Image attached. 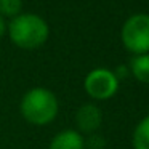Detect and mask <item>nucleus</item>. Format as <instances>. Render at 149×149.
Here are the masks:
<instances>
[{
  "label": "nucleus",
  "instance_id": "obj_5",
  "mask_svg": "<svg viewBox=\"0 0 149 149\" xmlns=\"http://www.w3.org/2000/svg\"><path fill=\"white\" fill-rule=\"evenodd\" d=\"M103 122V112L93 103H87L80 106L75 114V123H77V132L82 133H95L101 127Z\"/></svg>",
  "mask_w": 149,
  "mask_h": 149
},
{
  "label": "nucleus",
  "instance_id": "obj_1",
  "mask_svg": "<svg viewBox=\"0 0 149 149\" xmlns=\"http://www.w3.org/2000/svg\"><path fill=\"white\" fill-rule=\"evenodd\" d=\"M7 31L10 40L23 50L40 48L50 36L47 21L34 13H19L18 16L11 18Z\"/></svg>",
  "mask_w": 149,
  "mask_h": 149
},
{
  "label": "nucleus",
  "instance_id": "obj_4",
  "mask_svg": "<svg viewBox=\"0 0 149 149\" xmlns=\"http://www.w3.org/2000/svg\"><path fill=\"white\" fill-rule=\"evenodd\" d=\"M84 88L88 96L98 101H104L112 98L119 90V79L114 71L106 68H96L87 74L84 80Z\"/></svg>",
  "mask_w": 149,
  "mask_h": 149
},
{
  "label": "nucleus",
  "instance_id": "obj_3",
  "mask_svg": "<svg viewBox=\"0 0 149 149\" xmlns=\"http://www.w3.org/2000/svg\"><path fill=\"white\" fill-rule=\"evenodd\" d=\"M122 43L133 55L149 53V15L138 13L130 16L122 26Z\"/></svg>",
  "mask_w": 149,
  "mask_h": 149
},
{
  "label": "nucleus",
  "instance_id": "obj_10",
  "mask_svg": "<svg viewBox=\"0 0 149 149\" xmlns=\"http://www.w3.org/2000/svg\"><path fill=\"white\" fill-rule=\"evenodd\" d=\"M114 74H116V77L120 80V79H123L127 74H128V69H127V66H119V68L114 71Z\"/></svg>",
  "mask_w": 149,
  "mask_h": 149
},
{
  "label": "nucleus",
  "instance_id": "obj_11",
  "mask_svg": "<svg viewBox=\"0 0 149 149\" xmlns=\"http://www.w3.org/2000/svg\"><path fill=\"white\" fill-rule=\"evenodd\" d=\"M5 32H7V24H5V19L2 16H0V39L5 36Z\"/></svg>",
  "mask_w": 149,
  "mask_h": 149
},
{
  "label": "nucleus",
  "instance_id": "obj_6",
  "mask_svg": "<svg viewBox=\"0 0 149 149\" xmlns=\"http://www.w3.org/2000/svg\"><path fill=\"white\" fill-rule=\"evenodd\" d=\"M48 149H85V139L77 130H63L53 136Z\"/></svg>",
  "mask_w": 149,
  "mask_h": 149
},
{
  "label": "nucleus",
  "instance_id": "obj_2",
  "mask_svg": "<svg viewBox=\"0 0 149 149\" xmlns=\"http://www.w3.org/2000/svg\"><path fill=\"white\" fill-rule=\"evenodd\" d=\"M21 116L32 125H48L56 119L59 111V103L52 90L43 87H36L27 90L21 98L19 104Z\"/></svg>",
  "mask_w": 149,
  "mask_h": 149
},
{
  "label": "nucleus",
  "instance_id": "obj_9",
  "mask_svg": "<svg viewBox=\"0 0 149 149\" xmlns=\"http://www.w3.org/2000/svg\"><path fill=\"white\" fill-rule=\"evenodd\" d=\"M23 10V0H0V16L15 18Z\"/></svg>",
  "mask_w": 149,
  "mask_h": 149
},
{
  "label": "nucleus",
  "instance_id": "obj_7",
  "mask_svg": "<svg viewBox=\"0 0 149 149\" xmlns=\"http://www.w3.org/2000/svg\"><path fill=\"white\" fill-rule=\"evenodd\" d=\"M130 71L136 80L149 84V53L133 56L130 61Z\"/></svg>",
  "mask_w": 149,
  "mask_h": 149
},
{
  "label": "nucleus",
  "instance_id": "obj_8",
  "mask_svg": "<svg viewBox=\"0 0 149 149\" xmlns=\"http://www.w3.org/2000/svg\"><path fill=\"white\" fill-rule=\"evenodd\" d=\"M133 148L149 149V116L144 117L136 125L135 132H133Z\"/></svg>",
  "mask_w": 149,
  "mask_h": 149
}]
</instances>
